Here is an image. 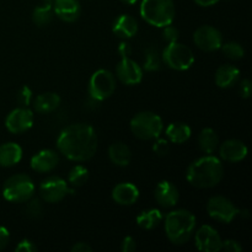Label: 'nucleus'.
I'll use <instances>...</instances> for the list:
<instances>
[{"instance_id": "obj_39", "label": "nucleus", "mask_w": 252, "mask_h": 252, "mask_svg": "<svg viewBox=\"0 0 252 252\" xmlns=\"http://www.w3.org/2000/svg\"><path fill=\"white\" fill-rule=\"evenodd\" d=\"M137 249V243L132 236H126L121 243V250L123 252H133Z\"/></svg>"}, {"instance_id": "obj_11", "label": "nucleus", "mask_w": 252, "mask_h": 252, "mask_svg": "<svg viewBox=\"0 0 252 252\" xmlns=\"http://www.w3.org/2000/svg\"><path fill=\"white\" fill-rule=\"evenodd\" d=\"M193 42L202 51L214 52L220 49L223 44V36L216 27L211 25H203L194 31Z\"/></svg>"}, {"instance_id": "obj_6", "label": "nucleus", "mask_w": 252, "mask_h": 252, "mask_svg": "<svg viewBox=\"0 0 252 252\" xmlns=\"http://www.w3.org/2000/svg\"><path fill=\"white\" fill-rule=\"evenodd\" d=\"M33 181L29 175L17 174L9 177L2 186V197L11 203H25L34 194Z\"/></svg>"}, {"instance_id": "obj_35", "label": "nucleus", "mask_w": 252, "mask_h": 252, "mask_svg": "<svg viewBox=\"0 0 252 252\" xmlns=\"http://www.w3.org/2000/svg\"><path fill=\"white\" fill-rule=\"evenodd\" d=\"M153 152H154L158 157H166L170 152L169 140L157 138V142L153 145Z\"/></svg>"}, {"instance_id": "obj_13", "label": "nucleus", "mask_w": 252, "mask_h": 252, "mask_svg": "<svg viewBox=\"0 0 252 252\" xmlns=\"http://www.w3.org/2000/svg\"><path fill=\"white\" fill-rule=\"evenodd\" d=\"M194 244L199 251L219 252L223 248V240L218 231L211 225H202L194 235Z\"/></svg>"}, {"instance_id": "obj_45", "label": "nucleus", "mask_w": 252, "mask_h": 252, "mask_svg": "<svg viewBox=\"0 0 252 252\" xmlns=\"http://www.w3.org/2000/svg\"><path fill=\"white\" fill-rule=\"evenodd\" d=\"M46 1H51V2H53V0H46Z\"/></svg>"}, {"instance_id": "obj_38", "label": "nucleus", "mask_w": 252, "mask_h": 252, "mask_svg": "<svg viewBox=\"0 0 252 252\" xmlns=\"http://www.w3.org/2000/svg\"><path fill=\"white\" fill-rule=\"evenodd\" d=\"M252 86L251 81L249 79H244V80L240 81V85H239V93H240V96L243 98H249L251 96Z\"/></svg>"}, {"instance_id": "obj_3", "label": "nucleus", "mask_w": 252, "mask_h": 252, "mask_svg": "<svg viewBox=\"0 0 252 252\" xmlns=\"http://www.w3.org/2000/svg\"><path fill=\"white\" fill-rule=\"evenodd\" d=\"M165 233L174 245H184L193 236L196 217L187 209H176L165 217Z\"/></svg>"}, {"instance_id": "obj_19", "label": "nucleus", "mask_w": 252, "mask_h": 252, "mask_svg": "<svg viewBox=\"0 0 252 252\" xmlns=\"http://www.w3.org/2000/svg\"><path fill=\"white\" fill-rule=\"evenodd\" d=\"M112 199L120 206H132L139 199V189L134 184L121 182L113 187Z\"/></svg>"}, {"instance_id": "obj_27", "label": "nucleus", "mask_w": 252, "mask_h": 252, "mask_svg": "<svg viewBox=\"0 0 252 252\" xmlns=\"http://www.w3.org/2000/svg\"><path fill=\"white\" fill-rule=\"evenodd\" d=\"M53 15L54 11L52 2L43 0V2L34 7L33 11H32V21L38 27H44L51 24Z\"/></svg>"}, {"instance_id": "obj_28", "label": "nucleus", "mask_w": 252, "mask_h": 252, "mask_svg": "<svg viewBox=\"0 0 252 252\" xmlns=\"http://www.w3.org/2000/svg\"><path fill=\"white\" fill-rule=\"evenodd\" d=\"M199 149L206 154H213L219 145V138L216 130L212 128H204L198 135Z\"/></svg>"}, {"instance_id": "obj_44", "label": "nucleus", "mask_w": 252, "mask_h": 252, "mask_svg": "<svg viewBox=\"0 0 252 252\" xmlns=\"http://www.w3.org/2000/svg\"><path fill=\"white\" fill-rule=\"evenodd\" d=\"M121 1L125 2V4H127V5H133V4H135L138 0H121Z\"/></svg>"}, {"instance_id": "obj_26", "label": "nucleus", "mask_w": 252, "mask_h": 252, "mask_svg": "<svg viewBox=\"0 0 252 252\" xmlns=\"http://www.w3.org/2000/svg\"><path fill=\"white\" fill-rule=\"evenodd\" d=\"M164 219L161 211L157 208L145 209V211L140 212L137 217V224L140 229L143 230H153L160 225V223Z\"/></svg>"}, {"instance_id": "obj_15", "label": "nucleus", "mask_w": 252, "mask_h": 252, "mask_svg": "<svg viewBox=\"0 0 252 252\" xmlns=\"http://www.w3.org/2000/svg\"><path fill=\"white\" fill-rule=\"evenodd\" d=\"M59 162L58 153L52 149H43L31 158V169L39 174H47L53 171Z\"/></svg>"}, {"instance_id": "obj_31", "label": "nucleus", "mask_w": 252, "mask_h": 252, "mask_svg": "<svg viewBox=\"0 0 252 252\" xmlns=\"http://www.w3.org/2000/svg\"><path fill=\"white\" fill-rule=\"evenodd\" d=\"M221 51H223L224 56L233 61H238V59L244 58L245 56V49L238 42H228V43L221 44Z\"/></svg>"}, {"instance_id": "obj_32", "label": "nucleus", "mask_w": 252, "mask_h": 252, "mask_svg": "<svg viewBox=\"0 0 252 252\" xmlns=\"http://www.w3.org/2000/svg\"><path fill=\"white\" fill-rule=\"evenodd\" d=\"M25 203H26V206H25L24 212L29 218L38 219L43 216V203H42V201L39 198L31 197Z\"/></svg>"}, {"instance_id": "obj_16", "label": "nucleus", "mask_w": 252, "mask_h": 252, "mask_svg": "<svg viewBox=\"0 0 252 252\" xmlns=\"http://www.w3.org/2000/svg\"><path fill=\"white\" fill-rule=\"evenodd\" d=\"M249 149L246 144L238 139L225 140L219 148V155L224 161L240 162L248 157Z\"/></svg>"}, {"instance_id": "obj_42", "label": "nucleus", "mask_w": 252, "mask_h": 252, "mask_svg": "<svg viewBox=\"0 0 252 252\" xmlns=\"http://www.w3.org/2000/svg\"><path fill=\"white\" fill-rule=\"evenodd\" d=\"M93 248L88 243H76L71 248V252H91Z\"/></svg>"}, {"instance_id": "obj_37", "label": "nucleus", "mask_w": 252, "mask_h": 252, "mask_svg": "<svg viewBox=\"0 0 252 252\" xmlns=\"http://www.w3.org/2000/svg\"><path fill=\"white\" fill-rule=\"evenodd\" d=\"M221 250H225L226 252H241L243 251V246L240 243L233 239H228V240L223 241V248Z\"/></svg>"}, {"instance_id": "obj_41", "label": "nucleus", "mask_w": 252, "mask_h": 252, "mask_svg": "<svg viewBox=\"0 0 252 252\" xmlns=\"http://www.w3.org/2000/svg\"><path fill=\"white\" fill-rule=\"evenodd\" d=\"M118 53L121 54L122 58H128L132 54V47H130V44L128 42H121L120 47H118Z\"/></svg>"}, {"instance_id": "obj_20", "label": "nucleus", "mask_w": 252, "mask_h": 252, "mask_svg": "<svg viewBox=\"0 0 252 252\" xmlns=\"http://www.w3.org/2000/svg\"><path fill=\"white\" fill-rule=\"evenodd\" d=\"M112 30L116 36L121 37V38H132L138 32V21L128 14L120 15L113 22Z\"/></svg>"}, {"instance_id": "obj_25", "label": "nucleus", "mask_w": 252, "mask_h": 252, "mask_svg": "<svg viewBox=\"0 0 252 252\" xmlns=\"http://www.w3.org/2000/svg\"><path fill=\"white\" fill-rule=\"evenodd\" d=\"M167 140L174 144H184L191 138L192 130L187 123L184 122H174L170 123L165 129Z\"/></svg>"}, {"instance_id": "obj_33", "label": "nucleus", "mask_w": 252, "mask_h": 252, "mask_svg": "<svg viewBox=\"0 0 252 252\" xmlns=\"http://www.w3.org/2000/svg\"><path fill=\"white\" fill-rule=\"evenodd\" d=\"M32 97H33V93H32L31 88L27 85L22 86L16 95V100L21 107H29L32 102Z\"/></svg>"}, {"instance_id": "obj_8", "label": "nucleus", "mask_w": 252, "mask_h": 252, "mask_svg": "<svg viewBox=\"0 0 252 252\" xmlns=\"http://www.w3.org/2000/svg\"><path fill=\"white\" fill-rule=\"evenodd\" d=\"M116 76L107 69H98L91 75L89 81V96L97 101L111 97L116 90Z\"/></svg>"}, {"instance_id": "obj_10", "label": "nucleus", "mask_w": 252, "mask_h": 252, "mask_svg": "<svg viewBox=\"0 0 252 252\" xmlns=\"http://www.w3.org/2000/svg\"><path fill=\"white\" fill-rule=\"evenodd\" d=\"M68 193H74V191L69 189L65 180L62 177L49 176L39 185V196L46 203H59Z\"/></svg>"}, {"instance_id": "obj_2", "label": "nucleus", "mask_w": 252, "mask_h": 252, "mask_svg": "<svg viewBox=\"0 0 252 252\" xmlns=\"http://www.w3.org/2000/svg\"><path fill=\"white\" fill-rule=\"evenodd\" d=\"M224 177V166L218 158L208 154L191 162L186 179L197 189H212L220 184Z\"/></svg>"}, {"instance_id": "obj_18", "label": "nucleus", "mask_w": 252, "mask_h": 252, "mask_svg": "<svg viewBox=\"0 0 252 252\" xmlns=\"http://www.w3.org/2000/svg\"><path fill=\"white\" fill-rule=\"evenodd\" d=\"M53 11L64 22H75L80 17L81 6L78 0H53Z\"/></svg>"}, {"instance_id": "obj_17", "label": "nucleus", "mask_w": 252, "mask_h": 252, "mask_svg": "<svg viewBox=\"0 0 252 252\" xmlns=\"http://www.w3.org/2000/svg\"><path fill=\"white\" fill-rule=\"evenodd\" d=\"M154 197L159 206L164 207V208H171V207L176 206L179 202L180 192L172 182L164 180L155 187Z\"/></svg>"}, {"instance_id": "obj_29", "label": "nucleus", "mask_w": 252, "mask_h": 252, "mask_svg": "<svg viewBox=\"0 0 252 252\" xmlns=\"http://www.w3.org/2000/svg\"><path fill=\"white\" fill-rule=\"evenodd\" d=\"M161 56L155 47H147L144 49V70L157 71L161 68Z\"/></svg>"}, {"instance_id": "obj_12", "label": "nucleus", "mask_w": 252, "mask_h": 252, "mask_svg": "<svg viewBox=\"0 0 252 252\" xmlns=\"http://www.w3.org/2000/svg\"><path fill=\"white\" fill-rule=\"evenodd\" d=\"M34 115L29 107H17L12 110L7 115L5 120V127L7 128L10 133L14 134H21L31 129L33 126Z\"/></svg>"}, {"instance_id": "obj_14", "label": "nucleus", "mask_w": 252, "mask_h": 252, "mask_svg": "<svg viewBox=\"0 0 252 252\" xmlns=\"http://www.w3.org/2000/svg\"><path fill=\"white\" fill-rule=\"evenodd\" d=\"M116 76L126 85H137L143 80V68L129 57L122 58L116 66Z\"/></svg>"}, {"instance_id": "obj_5", "label": "nucleus", "mask_w": 252, "mask_h": 252, "mask_svg": "<svg viewBox=\"0 0 252 252\" xmlns=\"http://www.w3.org/2000/svg\"><path fill=\"white\" fill-rule=\"evenodd\" d=\"M130 130L142 140H153L160 137L162 133V120L159 115L150 111H143L137 113L130 121Z\"/></svg>"}, {"instance_id": "obj_1", "label": "nucleus", "mask_w": 252, "mask_h": 252, "mask_svg": "<svg viewBox=\"0 0 252 252\" xmlns=\"http://www.w3.org/2000/svg\"><path fill=\"white\" fill-rule=\"evenodd\" d=\"M97 134L93 126L75 123L64 128L57 138V149L71 161H88L97 150Z\"/></svg>"}, {"instance_id": "obj_4", "label": "nucleus", "mask_w": 252, "mask_h": 252, "mask_svg": "<svg viewBox=\"0 0 252 252\" xmlns=\"http://www.w3.org/2000/svg\"><path fill=\"white\" fill-rule=\"evenodd\" d=\"M140 16L152 26L162 29L175 19L174 0H142Z\"/></svg>"}, {"instance_id": "obj_36", "label": "nucleus", "mask_w": 252, "mask_h": 252, "mask_svg": "<svg viewBox=\"0 0 252 252\" xmlns=\"http://www.w3.org/2000/svg\"><path fill=\"white\" fill-rule=\"evenodd\" d=\"M38 249H37L36 244L32 243L29 239H25V240H21L19 243V245L15 248V251L16 252H36Z\"/></svg>"}, {"instance_id": "obj_34", "label": "nucleus", "mask_w": 252, "mask_h": 252, "mask_svg": "<svg viewBox=\"0 0 252 252\" xmlns=\"http://www.w3.org/2000/svg\"><path fill=\"white\" fill-rule=\"evenodd\" d=\"M179 37H180V31L177 27L172 26L171 24L162 27V38H164L167 43L179 41Z\"/></svg>"}, {"instance_id": "obj_7", "label": "nucleus", "mask_w": 252, "mask_h": 252, "mask_svg": "<svg viewBox=\"0 0 252 252\" xmlns=\"http://www.w3.org/2000/svg\"><path fill=\"white\" fill-rule=\"evenodd\" d=\"M161 58L169 68L177 71L187 70L194 63V54L192 49L177 41L171 42L165 47Z\"/></svg>"}, {"instance_id": "obj_24", "label": "nucleus", "mask_w": 252, "mask_h": 252, "mask_svg": "<svg viewBox=\"0 0 252 252\" xmlns=\"http://www.w3.org/2000/svg\"><path fill=\"white\" fill-rule=\"evenodd\" d=\"M61 105V96L56 93H43L39 94L33 101V107L37 113L48 115L53 112Z\"/></svg>"}, {"instance_id": "obj_9", "label": "nucleus", "mask_w": 252, "mask_h": 252, "mask_svg": "<svg viewBox=\"0 0 252 252\" xmlns=\"http://www.w3.org/2000/svg\"><path fill=\"white\" fill-rule=\"evenodd\" d=\"M207 212L211 218L220 223L229 224L239 217L240 208L235 206L229 198L223 196L211 197L207 202Z\"/></svg>"}, {"instance_id": "obj_22", "label": "nucleus", "mask_w": 252, "mask_h": 252, "mask_svg": "<svg viewBox=\"0 0 252 252\" xmlns=\"http://www.w3.org/2000/svg\"><path fill=\"white\" fill-rule=\"evenodd\" d=\"M132 150L127 144L122 142H116L108 148V158L116 166L127 167L132 161Z\"/></svg>"}, {"instance_id": "obj_30", "label": "nucleus", "mask_w": 252, "mask_h": 252, "mask_svg": "<svg viewBox=\"0 0 252 252\" xmlns=\"http://www.w3.org/2000/svg\"><path fill=\"white\" fill-rule=\"evenodd\" d=\"M89 180V170L83 165H76L69 171L68 181L73 187H80Z\"/></svg>"}, {"instance_id": "obj_23", "label": "nucleus", "mask_w": 252, "mask_h": 252, "mask_svg": "<svg viewBox=\"0 0 252 252\" xmlns=\"http://www.w3.org/2000/svg\"><path fill=\"white\" fill-rule=\"evenodd\" d=\"M22 159V148L16 143H4L0 145V166L11 167Z\"/></svg>"}, {"instance_id": "obj_43", "label": "nucleus", "mask_w": 252, "mask_h": 252, "mask_svg": "<svg viewBox=\"0 0 252 252\" xmlns=\"http://www.w3.org/2000/svg\"><path fill=\"white\" fill-rule=\"evenodd\" d=\"M220 0H194V2H196L197 5H199V6H203V7H208V6H213V5H216L217 2H219Z\"/></svg>"}, {"instance_id": "obj_21", "label": "nucleus", "mask_w": 252, "mask_h": 252, "mask_svg": "<svg viewBox=\"0 0 252 252\" xmlns=\"http://www.w3.org/2000/svg\"><path fill=\"white\" fill-rule=\"evenodd\" d=\"M240 79V70L231 64H224L216 71L214 80L218 88L229 89L235 85Z\"/></svg>"}, {"instance_id": "obj_40", "label": "nucleus", "mask_w": 252, "mask_h": 252, "mask_svg": "<svg viewBox=\"0 0 252 252\" xmlns=\"http://www.w3.org/2000/svg\"><path fill=\"white\" fill-rule=\"evenodd\" d=\"M10 243V233L5 226H0V251L4 250Z\"/></svg>"}]
</instances>
